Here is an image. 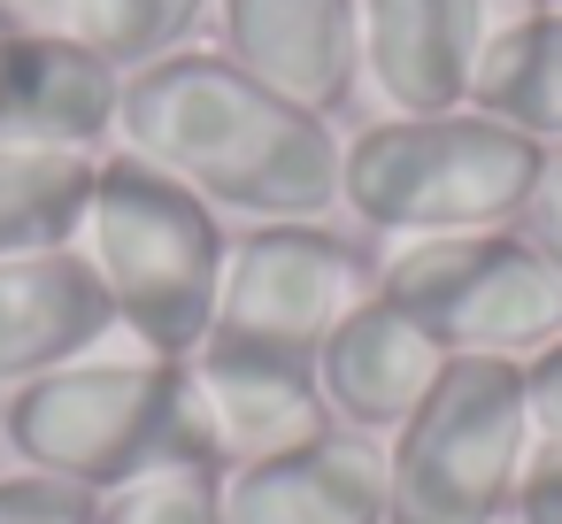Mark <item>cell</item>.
<instances>
[{
    "instance_id": "obj_1",
    "label": "cell",
    "mask_w": 562,
    "mask_h": 524,
    "mask_svg": "<svg viewBox=\"0 0 562 524\" xmlns=\"http://www.w3.org/2000/svg\"><path fill=\"white\" fill-rule=\"evenodd\" d=\"M116 140H124V155L193 186L216 216L324 224L339 209L347 140L331 132V116H308L285 93L255 86L224 47H178V55L132 70Z\"/></svg>"
},
{
    "instance_id": "obj_2",
    "label": "cell",
    "mask_w": 562,
    "mask_h": 524,
    "mask_svg": "<svg viewBox=\"0 0 562 524\" xmlns=\"http://www.w3.org/2000/svg\"><path fill=\"white\" fill-rule=\"evenodd\" d=\"M16 462L86 493H124L155 470H224L216 416L193 363L162 355H86L9 393L0 409Z\"/></svg>"
},
{
    "instance_id": "obj_3",
    "label": "cell",
    "mask_w": 562,
    "mask_h": 524,
    "mask_svg": "<svg viewBox=\"0 0 562 524\" xmlns=\"http://www.w3.org/2000/svg\"><path fill=\"white\" fill-rule=\"evenodd\" d=\"M78 247L101 270V286L116 301V332H132L139 355L193 363L209 347L232 232L193 186H178L170 170H155L124 147L101 155Z\"/></svg>"
},
{
    "instance_id": "obj_4",
    "label": "cell",
    "mask_w": 562,
    "mask_h": 524,
    "mask_svg": "<svg viewBox=\"0 0 562 524\" xmlns=\"http://www.w3.org/2000/svg\"><path fill=\"white\" fill-rule=\"evenodd\" d=\"M547 147L485 109L378 116L339 155V209L385 239L508 232L539 186Z\"/></svg>"
},
{
    "instance_id": "obj_5",
    "label": "cell",
    "mask_w": 562,
    "mask_h": 524,
    "mask_svg": "<svg viewBox=\"0 0 562 524\" xmlns=\"http://www.w3.org/2000/svg\"><path fill=\"white\" fill-rule=\"evenodd\" d=\"M531 439L524 363L447 355L439 386L385 439V524H508Z\"/></svg>"
},
{
    "instance_id": "obj_6",
    "label": "cell",
    "mask_w": 562,
    "mask_h": 524,
    "mask_svg": "<svg viewBox=\"0 0 562 524\" xmlns=\"http://www.w3.org/2000/svg\"><path fill=\"white\" fill-rule=\"evenodd\" d=\"M378 293L431 332L447 355H501L531 363L562 339V278L539 247L508 232H447V239H393L378 255Z\"/></svg>"
},
{
    "instance_id": "obj_7",
    "label": "cell",
    "mask_w": 562,
    "mask_h": 524,
    "mask_svg": "<svg viewBox=\"0 0 562 524\" xmlns=\"http://www.w3.org/2000/svg\"><path fill=\"white\" fill-rule=\"evenodd\" d=\"M378 293V255L331 224H247L224 255L209 347L316 363L331 332Z\"/></svg>"
},
{
    "instance_id": "obj_8",
    "label": "cell",
    "mask_w": 562,
    "mask_h": 524,
    "mask_svg": "<svg viewBox=\"0 0 562 524\" xmlns=\"http://www.w3.org/2000/svg\"><path fill=\"white\" fill-rule=\"evenodd\" d=\"M216 47L308 116H339L362 86V0H216Z\"/></svg>"
},
{
    "instance_id": "obj_9",
    "label": "cell",
    "mask_w": 562,
    "mask_h": 524,
    "mask_svg": "<svg viewBox=\"0 0 562 524\" xmlns=\"http://www.w3.org/2000/svg\"><path fill=\"white\" fill-rule=\"evenodd\" d=\"M216 524H385V439L316 432L216 478Z\"/></svg>"
},
{
    "instance_id": "obj_10",
    "label": "cell",
    "mask_w": 562,
    "mask_h": 524,
    "mask_svg": "<svg viewBox=\"0 0 562 524\" xmlns=\"http://www.w3.org/2000/svg\"><path fill=\"white\" fill-rule=\"evenodd\" d=\"M485 40V0H362V86L385 101V116L470 109Z\"/></svg>"
},
{
    "instance_id": "obj_11",
    "label": "cell",
    "mask_w": 562,
    "mask_h": 524,
    "mask_svg": "<svg viewBox=\"0 0 562 524\" xmlns=\"http://www.w3.org/2000/svg\"><path fill=\"white\" fill-rule=\"evenodd\" d=\"M124 70H109L70 32H0V147H70L101 155L116 140Z\"/></svg>"
},
{
    "instance_id": "obj_12",
    "label": "cell",
    "mask_w": 562,
    "mask_h": 524,
    "mask_svg": "<svg viewBox=\"0 0 562 524\" xmlns=\"http://www.w3.org/2000/svg\"><path fill=\"white\" fill-rule=\"evenodd\" d=\"M109 332H116V301L101 270L86 263V247L0 263V386L9 393L86 363Z\"/></svg>"
},
{
    "instance_id": "obj_13",
    "label": "cell",
    "mask_w": 562,
    "mask_h": 524,
    "mask_svg": "<svg viewBox=\"0 0 562 524\" xmlns=\"http://www.w3.org/2000/svg\"><path fill=\"white\" fill-rule=\"evenodd\" d=\"M439 370H447V347L431 332H416L385 293H370L316 355V386H324L331 424L370 432V439H393L416 416V401L439 386Z\"/></svg>"
},
{
    "instance_id": "obj_14",
    "label": "cell",
    "mask_w": 562,
    "mask_h": 524,
    "mask_svg": "<svg viewBox=\"0 0 562 524\" xmlns=\"http://www.w3.org/2000/svg\"><path fill=\"white\" fill-rule=\"evenodd\" d=\"M193 378H201V401H209V416H216L224 470H232V462L285 455V447H301V439L331 432V409H324L316 363L201 347V355H193Z\"/></svg>"
},
{
    "instance_id": "obj_15",
    "label": "cell",
    "mask_w": 562,
    "mask_h": 524,
    "mask_svg": "<svg viewBox=\"0 0 562 524\" xmlns=\"http://www.w3.org/2000/svg\"><path fill=\"white\" fill-rule=\"evenodd\" d=\"M470 109L501 116L539 147H562V9H524L493 24L470 78Z\"/></svg>"
},
{
    "instance_id": "obj_16",
    "label": "cell",
    "mask_w": 562,
    "mask_h": 524,
    "mask_svg": "<svg viewBox=\"0 0 562 524\" xmlns=\"http://www.w3.org/2000/svg\"><path fill=\"white\" fill-rule=\"evenodd\" d=\"M101 155L70 147H0V263L16 255H55L86 239Z\"/></svg>"
},
{
    "instance_id": "obj_17",
    "label": "cell",
    "mask_w": 562,
    "mask_h": 524,
    "mask_svg": "<svg viewBox=\"0 0 562 524\" xmlns=\"http://www.w3.org/2000/svg\"><path fill=\"white\" fill-rule=\"evenodd\" d=\"M201 16H216V0H70L63 9V32L86 40L109 70H147L178 47H193Z\"/></svg>"
},
{
    "instance_id": "obj_18",
    "label": "cell",
    "mask_w": 562,
    "mask_h": 524,
    "mask_svg": "<svg viewBox=\"0 0 562 524\" xmlns=\"http://www.w3.org/2000/svg\"><path fill=\"white\" fill-rule=\"evenodd\" d=\"M216 478L224 470H155L124 493H101L93 524H216Z\"/></svg>"
},
{
    "instance_id": "obj_19",
    "label": "cell",
    "mask_w": 562,
    "mask_h": 524,
    "mask_svg": "<svg viewBox=\"0 0 562 524\" xmlns=\"http://www.w3.org/2000/svg\"><path fill=\"white\" fill-rule=\"evenodd\" d=\"M93 516H101V493L86 486L40 478V470L0 478V524H93Z\"/></svg>"
},
{
    "instance_id": "obj_20",
    "label": "cell",
    "mask_w": 562,
    "mask_h": 524,
    "mask_svg": "<svg viewBox=\"0 0 562 524\" xmlns=\"http://www.w3.org/2000/svg\"><path fill=\"white\" fill-rule=\"evenodd\" d=\"M516 232H524V239L539 247V263L562 278V147H547V163H539V186H531V201H524Z\"/></svg>"
},
{
    "instance_id": "obj_21",
    "label": "cell",
    "mask_w": 562,
    "mask_h": 524,
    "mask_svg": "<svg viewBox=\"0 0 562 524\" xmlns=\"http://www.w3.org/2000/svg\"><path fill=\"white\" fill-rule=\"evenodd\" d=\"M508 524H562V439H531Z\"/></svg>"
},
{
    "instance_id": "obj_22",
    "label": "cell",
    "mask_w": 562,
    "mask_h": 524,
    "mask_svg": "<svg viewBox=\"0 0 562 524\" xmlns=\"http://www.w3.org/2000/svg\"><path fill=\"white\" fill-rule=\"evenodd\" d=\"M524 401H531V432L539 439H562V339H547L524 363Z\"/></svg>"
},
{
    "instance_id": "obj_23",
    "label": "cell",
    "mask_w": 562,
    "mask_h": 524,
    "mask_svg": "<svg viewBox=\"0 0 562 524\" xmlns=\"http://www.w3.org/2000/svg\"><path fill=\"white\" fill-rule=\"evenodd\" d=\"M531 9H562V0H531Z\"/></svg>"
},
{
    "instance_id": "obj_24",
    "label": "cell",
    "mask_w": 562,
    "mask_h": 524,
    "mask_svg": "<svg viewBox=\"0 0 562 524\" xmlns=\"http://www.w3.org/2000/svg\"><path fill=\"white\" fill-rule=\"evenodd\" d=\"M9 24H16V16H9V9H0V32H9Z\"/></svg>"
}]
</instances>
